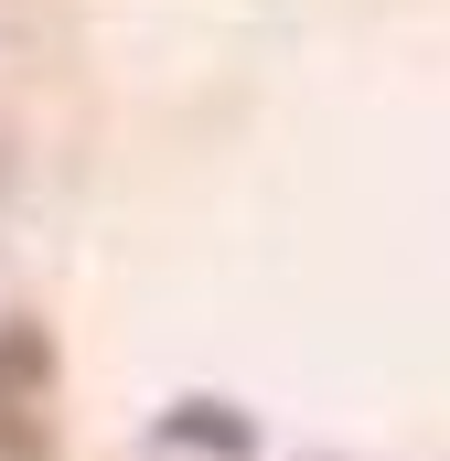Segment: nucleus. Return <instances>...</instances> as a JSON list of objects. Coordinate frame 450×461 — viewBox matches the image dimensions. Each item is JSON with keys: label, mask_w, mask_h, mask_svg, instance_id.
<instances>
[{"label": "nucleus", "mask_w": 450, "mask_h": 461, "mask_svg": "<svg viewBox=\"0 0 450 461\" xmlns=\"http://www.w3.org/2000/svg\"><path fill=\"white\" fill-rule=\"evenodd\" d=\"M43 397H54V344L32 322H0V461H43V440H54L32 419Z\"/></svg>", "instance_id": "obj_1"}, {"label": "nucleus", "mask_w": 450, "mask_h": 461, "mask_svg": "<svg viewBox=\"0 0 450 461\" xmlns=\"http://www.w3.org/2000/svg\"><path fill=\"white\" fill-rule=\"evenodd\" d=\"M172 440H215V451H247V419H225L215 397H183V419H172Z\"/></svg>", "instance_id": "obj_2"}]
</instances>
